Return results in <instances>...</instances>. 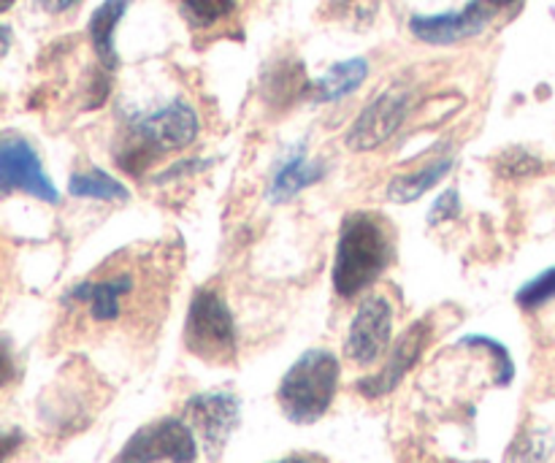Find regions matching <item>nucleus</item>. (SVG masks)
Listing matches in <instances>:
<instances>
[{
    "label": "nucleus",
    "instance_id": "1",
    "mask_svg": "<svg viewBox=\"0 0 555 463\" xmlns=\"http://www.w3.org/2000/svg\"><path fill=\"white\" fill-rule=\"evenodd\" d=\"M390 263L388 226L374 211H356L341 222L334 260V287L341 298L361 296Z\"/></svg>",
    "mask_w": 555,
    "mask_h": 463
},
{
    "label": "nucleus",
    "instance_id": "2",
    "mask_svg": "<svg viewBox=\"0 0 555 463\" xmlns=\"http://www.w3.org/2000/svg\"><path fill=\"white\" fill-rule=\"evenodd\" d=\"M339 388V361L328 350H309L282 377L276 401L291 423H318L334 404Z\"/></svg>",
    "mask_w": 555,
    "mask_h": 463
},
{
    "label": "nucleus",
    "instance_id": "3",
    "mask_svg": "<svg viewBox=\"0 0 555 463\" xmlns=\"http://www.w3.org/2000/svg\"><path fill=\"white\" fill-rule=\"evenodd\" d=\"M184 345L206 363H231L236 358V323L228 304L211 287L198 291L190 301Z\"/></svg>",
    "mask_w": 555,
    "mask_h": 463
},
{
    "label": "nucleus",
    "instance_id": "4",
    "mask_svg": "<svg viewBox=\"0 0 555 463\" xmlns=\"http://www.w3.org/2000/svg\"><path fill=\"white\" fill-rule=\"evenodd\" d=\"M195 136H198V114L182 98L128 119L130 144L144 146L155 157L184 150L193 144Z\"/></svg>",
    "mask_w": 555,
    "mask_h": 463
},
{
    "label": "nucleus",
    "instance_id": "5",
    "mask_svg": "<svg viewBox=\"0 0 555 463\" xmlns=\"http://www.w3.org/2000/svg\"><path fill=\"white\" fill-rule=\"evenodd\" d=\"M195 455L193 428L179 417H160L139 428L114 463H195Z\"/></svg>",
    "mask_w": 555,
    "mask_h": 463
},
{
    "label": "nucleus",
    "instance_id": "6",
    "mask_svg": "<svg viewBox=\"0 0 555 463\" xmlns=\"http://www.w3.org/2000/svg\"><path fill=\"white\" fill-rule=\"evenodd\" d=\"M238 417H242V401L225 390L195 394L184 404V423L193 428L211 461L222 455L228 439L238 428Z\"/></svg>",
    "mask_w": 555,
    "mask_h": 463
},
{
    "label": "nucleus",
    "instance_id": "7",
    "mask_svg": "<svg viewBox=\"0 0 555 463\" xmlns=\"http://www.w3.org/2000/svg\"><path fill=\"white\" fill-rule=\"evenodd\" d=\"M390 331H393V309L385 296H369L358 307L347 331L345 356L356 366H372L383 358L390 345Z\"/></svg>",
    "mask_w": 555,
    "mask_h": 463
},
{
    "label": "nucleus",
    "instance_id": "8",
    "mask_svg": "<svg viewBox=\"0 0 555 463\" xmlns=\"http://www.w3.org/2000/svg\"><path fill=\"white\" fill-rule=\"evenodd\" d=\"M0 190L3 193L20 190V193L47 201V204H57L60 198L57 188L43 171L38 152L33 150L30 141L20 139V136L0 139Z\"/></svg>",
    "mask_w": 555,
    "mask_h": 463
},
{
    "label": "nucleus",
    "instance_id": "9",
    "mask_svg": "<svg viewBox=\"0 0 555 463\" xmlns=\"http://www.w3.org/2000/svg\"><path fill=\"white\" fill-rule=\"evenodd\" d=\"M431 334L434 323L428 318L417 320L412 329H406L404 336L390 347V356L388 361L383 363V369H379L377 374H372V377H363L361 383L356 385L358 394L366 396V399H383V396L393 394V390L399 388L401 380L410 374V369L421 361L423 350H426L428 342H431Z\"/></svg>",
    "mask_w": 555,
    "mask_h": 463
},
{
    "label": "nucleus",
    "instance_id": "10",
    "mask_svg": "<svg viewBox=\"0 0 555 463\" xmlns=\"http://www.w3.org/2000/svg\"><path fill=\"white\" fill-rule=\"evenodd\" d=\"M410 114V92L390 90L383 92L377 101L369 103L347 133V146L352 152H372L383 146Z\"/></svg>",
    "mask_w": 555,
    "mask_h": 463
},
{
    "label": "nucleus",
    "instance_id": "11",
    "mask_svg": "<svg viewBox=\"0 0 555 463\" xmlns=\"http://www.w3.org/2000/svg\"><path fill=\"white\" fill-rule=\"evenodd\" d=\"M135 285H139V276L133 271H112L101 280L76 285L65 296V301L85 307L90 320H95V323H114L125 314V304L135 293Z\"/></svg>",
    "mask_w": 555,
    "mask_h": 463
},
{
    "label": "nucleus",
    "instance_id": "12",
    "mask_svg": "<svg viewBox=\"0 0 555 463\" xmlns=\"http://www.w3.org/2000/svg\"><path fill=\"white\" fill-rule=\"evenodd\" d=\"M493 16V9L486 0H472L466 9L448 11V14L434 16H412L410 30L426 43H455L464 38L477 36L488 20Z\"/></svg>",
    "mask_w": 555,
    "mask_h": 463
},
{
    "label": "nucleus",
    "instance_id": "13",
    "mask_svg": "<svg viewBox=\"0 0 555 463\" xmlns=\"http://www.w3.org/2000/svg\"><path fill=\"white\" fill-rule=\"evenodd\" d=\"M325 173V168L320 163H312L307 157V146H296L285 160L280 163V168L274 171L269 184V201L271 204H285L293 195H298L301 190L312 188L314 182H320Z\"/></svg>",
    "mask_w": 555,
    "mask_h": 463
},
{
    "label": "nucleus",
    "instance_id": "14",
    "mask_svg": "<svg viewBox=\"0 0 555 463\" xmlns=\"http://www.w3.org/2000/svg\"><path fill=\"white\" fill-rule=\"evenodd\" d=\"M133 0H106L95 9L90 20V41L95 47L98 57L106 65L108 70L117 68V49H114V30H117L119 20L125 16V11L130 9Z\"/></svg>",
    "mask_w": 555,
    "mask_h": 463
},
{
    "label": "nucleus",
    "instance_id": "15",
    "mask_svg": "<svg viewBox=\"0 0 555 463\" xmlns=\"http://www.w3.org/2000/svg\"><path fill=\"white\" fill-rule=\"evenodd\" d=\"M366 76H369L366 60L352 57V60H345V63H336L334 68H331L323 79L314 81L309 90H312V95L318 98V101L334 103V101H339V98L356 92L358 87L363 85V79H366Z\"/></svg>",
    "mask_w": 555,
    "mask_h": 463
},
{
    "label": "nucleus",
    "instance_id": "16",
    "mask_svg": "<svg viewBox=\"0 0 555 463\" xmlns=\"http://www.w3.org/2000/svg\"><path fill=\"white\" fill-rule=\"evenodd\" d=\"M450 168H453V157H444V160L431 163V166L421 168V171L396 177L385 193H388V198L393 201V204H412V201L423 198L439 179L448 177Z\"/></svg>",
    "mask_w": 555,
    "mask_h": 463
},
{
    "label": "nucleus",
    "instance_id": "17",
    "mask_svg": "<svg viewBox=\"0 0 555 463\" xmlns=\"http://www.w3.org/2000/svg\"><path fill=\"white\" fill-rule=\"evenodd\" d=\"M68 190L74 198H92V201H128L130 190L119 179L108 177L101 168L74 173L68 182Z\"/></svg>",
    "mask_w": 555,
    "mask_h": 463
},
{
    "label": "nucleus",
    "instance_id": "18",
    "mask_svg": "<svg viewBox=\"0 0 555 463\" xmlns=\"http://www.w3.org/2000/svg\"><path fill=\"white\" fill-rule=\"evenodd\" d=\"M182 14L193 27H215L236 11V0H179Z\"/></svg>",
    "mask_w": 555,
    "mask_h": 463
},
{
    "label": "nucleus",
    "instance_id": "19",
    "mask_svg": "<svg viewBox=\"0 0 555 463\" xmlns=\"http://www.w3.org/2000/svg\"><path fill=\"white\" fill-rule=\"evenodd\" d=\"M496 171L502 173L504 179H526V177H534V173H540L542 163L537 160L534 155H529L526 150H507L499 155Z\"/></svg>",
    "mask_w": 555,
    "mask_h": 463
},
{
    "label": "nucleus",
    "instance_id": "20",
    "mask_svg": "<svg viewBox=\"0 0 555 463\" xmlns=\"http://www.w3.org/2000/svg\"><path fill=\"white\" fill-rule=\"evenodd\" d=\"M551 298H555V269L545 271L542 276L531 280L529 285L520 287L518 293V304L524 309H540L542 304H547Z\"/></svg>",
    "mask_w": 555,
    "mask_h": 463
},
{
    "label": "nucleus",
    "instance_id": "21",
    "mask_svg": "<svg viewBox=\"0 0 555 463\" xmlns=\"http://www.w3.org/2000/svg\"><path fill=\"white\" fill-rule=\"evenodd\" d=\"M461 215V201H459V193L455 190H448V193L439 195L437 201H434V209L431 215H428V222H450L453 217Z\"/></svg>",
    "mask_w": 555,
    "mask_h": 463
},
{
    "label": "nucleus",
    "instance_id": "22",
    "mask_svg": "<svg viewBox=\"0 0 555 463\" xmlns=\"http://www.w3.org/2000/svg\"><path fill=\"white\" fill-rule=\"evenodd\" d=\"M211 163L209 160H179L177 166H171L168 171H163L160 177H157V182H171V179L177 177H195V173L206 171Z\"/></svg>",
    "mask_w": 555,
    "mask_h": 463
},
{
    "label": "nucleus",
    "instance_id": "23",
    "mask_svg": "<svg viewBox=\"0 0 555 463\" xmlns=\"http://www.w3.org/2000/svg\"><path fill=\"white\" fill-rule=\"evenodd\" d=\"M16 374V363H14V352H11V345L9 342L0 336V388H5V385L14 380Z\"/></svg>",
    "mask_w": 555,
    "mask_h": 463
},
{
    "label": "nucleus",
    "instance_id": "24",
    "mask_svg": "<svg viewBox=\"0 0 555 463\" xmlns=\"http://www.w3.org/2000/svg\"><path fill=\"white\" fill-rule=\"evenodd\" d=\"M22 442H25L22 432H3V434H0V463L9 461L11 455H14L16 450L22 448Z\"/></svg>",
    "mask_w": 555,
    "mask_h": 463
},
{
    "label": "nucleus",
    "instance_id": "25",
    "mask_svg": "<svg viewBox=\"0 0 555 463\" xmlns=\"http://www.w3.org/2000/svg\"><path fill=\"white\" fill-rule=\"evenodd\" d=\"M41 3V9H47L49 14H60V11H68L70 5H76L79 0H38Z\"/></svg>",
    "mask_w": 555,
    "mask_h": 463
},
{
    "label": "nucleus",
    "instance_id": "26",
    "mask_svg": "<svg viewBox=\"0 0 555 463\" xmlns=\"http://www.w3.org/2000/svg\"><path fill=\"white\" fill-rule=\"evenodd\" d=\"M274 463H328V461H325V459H320V455L304 453V455H287V459H282V461H274Z\"/></svg>",
    "mask_w": 555,
    "mask_h": 463
},
{
    "label": "nucleus",
    "instance_id": "27",
    "mask_svg": "<svg viewBox=\"0 0 555 463\" xmlns=\"http://www.w3.org/2000/svg\"><path fill=\"white\" fill-rule=\"evenodd\" d=\"M9 47H11V30H9V27L0 25V57L9 52Z\"/></svg>",
    "mask_w": 555,
    "mask_h": 463
},
{
    "label": "nucleus",
    "instance_id": "28",
    "mask_svg": "<svg viewBox=\"0 0 555 463\" xmlns=\"http://www.w3.org/2000/svg\"><path fill=\"white\" fill-rule=\"evenodd\" d=\"M486 3L491 5L493 11H496V9H507V5H515V3H518V0H486Z\"/></svg>",
    "mask_w": 555,
    "mask_h": 463
},
{
    "label": "nucleus",
    "instance_id": "29",
    "mask_svg": "<svg viewBox=\"0 0 555 463\" xmlns=\"http://www.w3.org/2000/svg\"><path fill=\"white\" fill-rule=\"evenodd\" d=\"M14 3L16 0H0V14H3V11H9Z\"/></svg>",
    "mask_w": 555,
    "mask_h": 463
}]
</instances>
